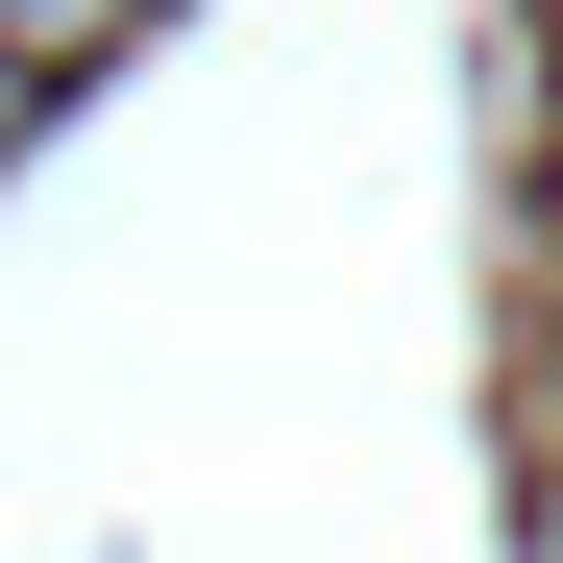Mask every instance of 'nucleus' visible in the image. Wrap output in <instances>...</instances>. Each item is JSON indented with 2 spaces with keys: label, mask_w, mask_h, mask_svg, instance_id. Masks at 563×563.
<instances>
[{
  "label": "nucleus",
  "mask_w": 563,
  "mask_h": 563,
  "mask_svg": "<svg viewBox=\"0 0 563 563\" xmlns=\"http://www.w3.org/2000/svg\"><path fill=\"white\" fill-rule=\"evenodd\" d=\"M25 123H49V74H25V49H0V147H25Z\"/></svg>",
  "instance_id": "nucleus-2"
},
{
  "label": "nucleus",
  "mask_w": 563,
  "mask_h": 563,
  "mask_svg": "<svg viewBox=\"0 0 563 563\" xmlns=\"http://www.w3.org/2000/svg\"><path fill=\"white\" fill-rule=\"evenodd\" d=\"M539 25H563V0H539Z\"/></svg>",
  "instance_id": "nucleus-3"
},
{
  "label": "nucleus",
  "mask_w": 563,
  "mask_h": 563,
  "mask_svg": "<svg viewBox=\"0 0 563 563\" xmlns=\"http://www.w3.org/2000/svg\"><path fill=\"white\" fill-rule=\"evenodd\" d=\"M123 25H147V0H0V49H25V74H99Z\"/></svg>",
  "instance_id": "nucleus-1"
}]
</instances>
